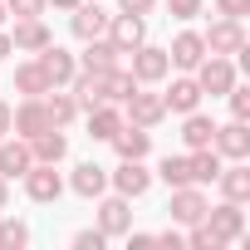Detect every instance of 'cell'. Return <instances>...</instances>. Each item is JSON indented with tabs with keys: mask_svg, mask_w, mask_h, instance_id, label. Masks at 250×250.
<instances>
[{
	"mask_svg": "<svg viewBox=\"0 0 250 250\" xmlns=\"http://www.w3.org/2000/svg\"><path fill=\"white\" fill-rule=\"evenodd\" d=\"M196 83H201V93H211V98H221V93H230V83H235V64L226 59V54H211V59H201L196 69Z\"/></svg>",
	"mask_w": 250,
	"mask_h": 250,
	"instance_id": "cell-1",
	"label": "cell"
},
{
	"mask_svg": "<svg viewBox=\"0 0 250 250\" xmlns=\"http://www.w3.org/2000/svg\"><path fill=\"white\" fill-rule=\"evenodd\" d=\"M206 196H201V187L196 182H187V187H172V201H167V211H172V221L177 226H196L201 216H206Z\"/></svg>",
	"mask_w": 250,
	"mask_h": 250,
	"instance_id": "cell-2",
	"label": "cell"
},
{
	"mask_svg": "<svg viewBox=\"0 0 250 250\" xmlns=\"http://www.w3.org/2000/svg\"><path fill=\"white\" fill-rule=\"evenodd\" d=\"M113 187H118V196H147V187H152V172L143 167V157H123L118 167H113V177H108Z\"/></svg>",
	"mask_w": 250,
	"mask_h": 250,
	"instance_id": "cell-3",
	"label": "cell"
},
{
	"mask_svg": "<svg viewBox=\"0 0 250 250\" xmlns=\"http://www.w3.org/2000/svg\"><path fill=\"white\" fill-rule=\"evenodd\" d=\"M201 44H206V54H245V30H240V20H216L206 35H201Z\"/></svg>",
	"mask_w": 250,
	"mask_h": 250,
	"instance_id": "cell-4",
	"label": "cell"
},
{
	"mask_svg": "<svg viewBox=\"0 0 250 250\" xmlns=\"http://www.w3.org/2000/svg\"><path fill=\"white\" fill-rule=\"evenodd\" d=\"M211 230H216V240L226 245V240H240L245 235V211H240V201H221L216 211L206 206V216H201Z\"/></svg>",
	"mask_w": 250,
	"mask_h": 250,
	"instance_id": "cell-5",
	"label": "cell"
},
{
	"mask_svg": "<svg viewBox=\"0 0 250 250\" xmlns=\"http://www.w3.org/2000/svg\"><path fill=\"white\" fill-rule=\"evenodd\" d=\"M44 128H54L49 113H44V98H25L20 108H10V133H20L25 143H30V138H40Z\"/></svg>",
	"mask_w": 250,
	"mask_h": 250,
	"instance_id": "cell-6",
	"label": "cell"
},
{
	"mask_svg": "<svg viewBox=\"0 0 250 250\" xmlns=\"http://www.w3.org/2000/svg\"><path fill=\"white\" fill-rule=\"evenodd\" d=\"M167 69H172L167 49H157V44H147V40L133 49V79H138V83H157V79H167Z\"/></svg>",
	"mask_w": 250,
	"mask_h": 250,
	"instance_id": "cell-7",
	"label": "cell"
},
{
	"mask_svg": "<svg viewBox=\"0 0 250 250\" xmlns=\"http://www.w3.org/2000/svg\"><path fill=\"white\" fill-rule=\"evenodd\" d=\"M40 69H44L49 88H64V83L79 74V59H74L69 49H59V44H44V49H40Z\"/></svg>",
	"mask_w": 250,
	"mask_h": 250,
	"instance_id": "cell-8",
	"label": "cell"
},
{
	"mask_svg": "<svg viewBox=\"0 0 250 250\" xmlns=\"http://www.w3.org/2000/svg\"><path fill=\"white\" fill-rule=\"evenodd\" d=\"M108 40L118 44V54H133V49L147 40V20H143V15H113V20H108Z\"/></svg>",
	"mask_w": 250,
	"mask_h": 250,
	"instance_id": "cell-9",
	"label": "cell"
},
{
	"mask_svg": "<svg viewBox=\"0 0 250 250\" xmlns=\"http://www.w3.org/2000/svg\"><path fill=\"white\" fill-rule=\"evenodd\" d=\"M211 147H216L221 157H230V162H245V157H250V133H245V123L235 118V123H226V128H216Z\"/></svg>",
	"mask_w": 250,
	"mask_h": 250,
	"instance_id": "cell-10",
	"label": "cell"
},
{
	"mask_svg": "<svg viewBox=\"0 0 250 250\" xmlns=\"http://www.w3.org/2000/svg\"><path fill=\"white\" fill-rule=\"evenodd\" d=\"M25 191H30V201H59L64 182H59V172H54L49 162H35V167L25 172Z\"/></svg>",
	"mask_w": 250,
	"mask_h": 250,
	"instance_id": "cell-11",
	"label": "cell"
},
{
	"mask_svg": "<svg viewBox=\"0 0 250 250\" xmlns=\"http://www.w3.org/2000/svg\"><path fill=\"white\" fill-rule=\"evenodd\" d=\"M98 230H103V235H128V230H133V206H128V196H108V201L98 206Z\"/></svg>",
	"mask_w": 250,
	"mask_h": 250,
	"instance_id": "cell-12",
	"label": "cell"
},
{
	"mask_svg": "<svg viewBox=\"0 0 250 250\" xmlns=\"http://www.w3.org/2000/svg\"><path fill=\"white\" fill-rule=\"evenodd\" d=\"M35 167V152H30V143L25 138H5V143H0V177H25Z\"/></svg>",
	"mask_w": 250,
	"mask_h": 250,
	"instance_id": "cell-13",
	"label": "cell"
},
{
	"mask_svg": "<svg viewBox=\"0 0 250 250\" xmlns=\"http://www.w3.org/2000/svg\"><path fill=\"white\" fill-rule=\"evenodd\" d=\"M108 10L103 5H83V0H79V5H74V20H69V30L79 35V40H98V35H108Z\"/></svg>",
	"mask_w": 250,
	"mask_h": 250,
	"instance_id": "cell-14",
	"label": "cell"
},
{
	"mask_svg": "<svg viewBox=\"0 0 250 250\" xmlns=\"http://www.w3.org/2000/svg\"><path fill=\"white\" fill-rule=\"evenodd\" d=\"M128 118L138 123V128H157V123L167 118L162 93H138V88H133V98H128Z\"/></svg>",
	"mask_w": 250,
	"mask_h": 250,
	"instance_id": "cell-15",
	"label": "cell"
},
{
	"mask_svg": "<svg viewBox=\"0 0 250 250\" xmlns=\"http://www.w3.org/2000/svg\"><path fill=\"white\" fill-rule=\"evenodd\" d=\"M10 44H15V49H25V54H40L44 44H54V35H49V25H44L40 15H30V20H20V25H15Z\"/></svg>",
	"mask_w": 250,
	"mask_h": 250,
	"instance_id": "cell-16",
	"label": "cell"
},
{
	"mask_svg": "<svg viewBox=\"0 0 250 250\" xmlns=\"http://www.w3.org/2000/svg\"><path fill=\"white\" fill-rule=\"evenodd\" d=\"M167 59H172L177 69H187V74H191V69H196V64L206 59V44H201V35H191V30H182V35L172 40V49H167Z\"/></svg>",
	"mask_w": 250,
	"mask_h": 250,
	"instance_id": "cell-17",
	"label": "cell"
},
{
	"mask_svg": "<svg viewBox=\"0 0 250 250\" xmlns=\"http://www.w3.org/2000/svg\"><path fill=\"white\" fill-rule=\"evenodd\" d=\"M108 143L118 147V157H147V152H152V133H147V128H138V123H133V128L123 123V128H118Z\"/></svg>",
	"mask_w": 250,
	"mask_h": 250,
	"instance_id": "cell-18",
	"label": "cell"
},
{
	"mask_svg": "<svg viewBox=\"0 0 250 250\" xmlns=\"http://www.w3.org/2000/svg\"><path fill=\"white\" fill-rule=\"evenodd\" d=\"M30 152H35V162H49V167H54V162L69 157V138H64L59 128H44L40 138H30Z\"/></svg>",
	"mask_w": 250,
	"mask_h": 250,
	"instance_id": "cell-19",
	"label": "cell"
},
{
	"mask_svg": "<svg viewBox=\"0 0 250 250\" xmlns=\"http://www.w3.org/2000/svg\"><path fill=\"white\" fill-rule=\"evenodd\" d=\"M69 187L79 191V196H103V187H108V167H98V162H79L74 167V177H69Z\"/></svg>",
	"mask_w": 250,
	"mask_h": 250,
	"instance_id": "cell-20",
	"label": "cell"
},
{
	"mask_svg": "<svg viewBox=\"0 0 250 250\" xmlns=\"http://www.w3.org/2000/svg\"><path fill=\"white\" fill-rule=\"evenodd\" d=\"M118 59H123V54H118V44H113V40H103V35H98V40H83V59H79L83 69L103 74V69H113Z\"/></svg>",
	"mask_w": 250,
	"mask_h": 250,
	"instance_id": "cell-21",
	"label": "cell"
},
{
	"mask_svg": "<svg viewBox=\"0 0 250 250\" xmlns=\"http://www.w3.org/2000/svg\"><path fill=\"white\" fill-rule=\"evenodd\" d=\"M133 88H138V79H133V69H103V103H128L133 98Z\"/></svg>",
	"mask_w": 250,
	"mask_h": 250,
	"instance_id": "cell-22",
	"label": "cell"
},
{
	"mask_svg": "<svg viewBox=\"0 0 250 250\" xmlns=\"http://www.w3.org/2000/svg\"><path fill=\"white\" fill-rule=\"evenodd\" d=\"M118 128H123V113H118L113 103H98V108H88V138H93V143H108Z\"/></svg>",
	"mask_w": 250,
	"mask_h": 250,
	"instance_id": "cell-23",
	"label": "cell"
},
{
	"mask_svg": "<svg viewBox=\"0 0 250 250\" xmlns=\"http://www.w3.org/2000/svg\"><path fill=\"white\" fill-rule=\"evenodd\" d=\"M182 118H187V123H182V143H187L191 152H196V147H211V138H216V123H211L206 113H196V108H191V113H182Z\"/></svg>",
	"mask_w": 250,
	"mask_h": 250,
	"instance_id": "cell-24",
	"label": "cell"
},
{
	"mask_svg": "<svg viewBox=\"0 0 250 250\" xmlns=\"http://www.w3.org/2000/svg\"><path fill=\"white\" fill-rule=\"evenodd\" d=\"M162 103H167V113H191V108L201 103V83H196V79H177V83L162 93Z\"/></svg>",
	"mask_w": 250,
	"mask_h": 250,
	"instance_id": "cell-25",
	"label": "cell"
},
{
	"mask_svg": "<svg viewBox=\"0 0 250 250\" xmlns=\"http://www.w3.org/2000/svg\"><path fill=\"white\" fill-rule=\"evenodd\" d=\"M187 167H191V182L206 187V182L221 177V152H216V147H196V152L187 157Z\"/></svg>",
	"mask_w": 250,
	"mask_h": 250,
	"instance_id": "cell-26",
	"label": "cell"
},
{
	"mask_svg": "<svg viewBox=\"0 0 250 250\" xmlns=\"http://www.w3.org/2000/svg\"><path fill=\"white\" fill-rule=\"evenodd\" d=\"M40 98H44V113H49V123H54V128H64V123H74V118H79V103H74L69 93L49 88V93H40Z\"/></svg>",
	"mask_w": 250,
	"mask_h": 250,
	"instance_id": "cell-27",
	"label": "cell"
},
{
	"mask_svg": "<svg viewBox=\"0 0 250 250\" xmlns=\"http://www.w3.org/2000/svg\"><path fill=\"white\" fill-rule=\"evenodd\" d=\"M15 88H20L25 98H40V93H49V79H44L40 59H30V64H20V69H15Z\"/></svg>",
	"mask_w": 250,
	"mask_h": 250,
	"instance_id": "cell-28",
	"label": "cell"
},
{
	"mask_svg": "<svg viewBox=\"0 0 250 250\" xmlns=\"http://www.w3.org/2000/svg\"><path fill=\"white\" fill-rule=\"evenodd\" d=\"M221 191H226V201H250V172L235 162V167H221Z\"/></svg>",
	"mask_w": 250,
	"mask_h": 250,
	"instance_id": "cell-29",
	"label": "cell"
},
{
	"mask_svg": "<svg viewBox=\"0 0 250 250\" xmlns=\"http://www.w3.org/2000/svg\"><path fill=\"white\" fill-rule=\"evenodd\" d=\"M157 177H162L167 187H187V182H191V167H187V157H172V152H167L162 167H157Z\"/></svg>",
	"mask_w": 250,
	"mask_h": 250,
	"instance_id": "cell-30",
	"label": "cell"
},
{
	"mask_svg": "<svg viewBox=\"0 0 250 250\" xmlns=\"http://www.w3.org/2000/svg\"><path fill=\"white\" fill-rule=\"evenodd\" d=\"M0 245H5V250H20V245H30V226L25 221H0Z\"/></svg>",
	"mask_w": 250,
	"mask_h": 250,
	"instance_id": "cell-31",
	"label": "cell"
},
{
	"mask_svg": "<svg viewBox=\"0 0 250 250\" xmlns=\"http://www.w3.org/2000/svg\"><path fill=\"white\" fill-rule=\"evenodd\" d=\"M187 245H196V250H221V240H216V230H211L206 221H196V226H191V235H187Z\"/></svg>",
	"mask_w": 250,
	"mask_h": 250,
	"instance_id": "cell-32",
	"label": "cell"
},
{
	"mask_svg": "<svg viewBox=\"0 0 250 250\" xmlns=\"http://www.w3.org/2000/svg\"><path fill=\"white\" fill-rule=\"evenodd\" d=\"M5 10L15 20H30V15H44V0H5Z\"/></svg>",
	"mask_w": 250,
	"mask_h": 250,
	"instance_id": "cell-33",
	"label": "cell"
},
{
	"mask_svg": "<svg viewBox=\"0 0 250 250\" xmlns=\"http://www.w3.org/2000/svg\"><path fill=\"white\" fill-rule=\"evenodd\" d=\"M230 113H235L240 123L250 118V88H235V83H230Z\"/></svg>",
	"mask_w": 250,
	"mask_h": 250,
	"instance_id": "cell-34",
	"label": "cell"
},
{
	"mask_svg": "<svg viewBox=\"0 0 250 250\" xmlns=\"http://www.w3.org/2000/svg\"><path fill=\"white\" fill-rule=\"evenodd\" d=\"M103 240H108L103 230H74V245L79 250H103Z\"/></svg>",
	"mask_w": 250,
	"mask_h": 250,
	"instance_id": "cell-35",
	"label": "cell"
},
{
	"mask_svg": "<svg viewBox=\"0 0 250 250\" xmlns=\"http://www.w3.org/2000/svg\"><path fill=\"white\" fill-rule=\"evenodd\" d=\"M167 10H172L177 20H191V15L201 10V0H167Z\"/></svg>",
	"mask_w": 250,
	"mask_h": 250,
	"instance_id": "cell-36",
	"label": "cell"
},
{
	"mask_svg": "<svg viewBox=\"0 0 250 250\" xmlns=\"http://www.w3.org/2000/svg\"><path fill=\"white\" fill-rule=\"evenodd\" d=\"M216 10H221L226 20H240V15L250 10V0H216Z\"/></svg>",
	"mask_w": 250,
	"mask_h": 250,
	"instance_id": "cell-37",
	"label": "cell"
},
{
	"mask_svg": "<svg viewBox=\"0 0 250 250\" xmlns=\"http://www.w3.org/2000/svg\"><path fill=\"white\" fill-rule=\"evenodd\" d=\"M118 5H123V15H147L157 0H118Z\"/></svg>",
	"mask_w": 250,
	"mask_h": 250,
	"instance_id": "cell-38",
	"label": "cell"
},
{
	"mask_svg": "<svg viewBox=\"0 0 250 250\" xmlns=\"http://www.w3.org/2000/svg\"><path fill=\"white\" fill-rule=\"evenodd\" d=\"M10 133V103H0V138Z\"/></svg>",
	"mask_w": 250,
	"mask_h": 250,
	"instance_id": "cell-39",
	"label": "cell"
},
{
	"mask_svg": "<svg viewBox=\"0 0 250 250\" xmlns=\"http://www.w3.org/2000/svg\"><path fill=\"white\" fill-rule=\"evenodd\" d=\"M5 54H15V44H10V35H5V30H0V59H5Z\"/></svg>",
	"mask_w": 250,
	"mask_h": 250,
	"instance_id": "cell-40",
	"label": "cell"
},
{
	"mask_svg": "<svg viewBox=\"0 0 250 250\" xmlns=\"http://www.w3.org/2000/svg\"><path fill=\"white\" fill-rule=\"evenodd\" d=\"M44 5H54V10H74L79 0H44Z\"/></svg>",
	"mask_w": 250,
	"mask_h": 250,
	"instance_id": "cell-41",
	"label": "cell"
},
{
	"mask_svg": "<svg viewBox=\"0 0 250 250\" xmlns=\"http://www.w3.org/2000/svg\"><path fill=\"white\" fill-rule=\"evenodd\" d=\"M5 201H10V191H5V177H0V211H5Z\"/></svg>",
	"mask_w": 250,
	"mask_h": 250,
	"instance_id": "cell-42",
	"label": "cell"
},
{
	"mask_svg": "<svg viewBox=\"0 0 250 250\" xmlns=\"http://www.w3.org/2000/svg\"><path fill=\"white\" fill-rule=\"evenodd\" d=\"M0 25H5V0H0Z\"/></svg>",
	"mask_w": 250,
	"mask_h": 250,
	"instance_id": "cell-43",
	"label": "cell"
}]
</instances>
